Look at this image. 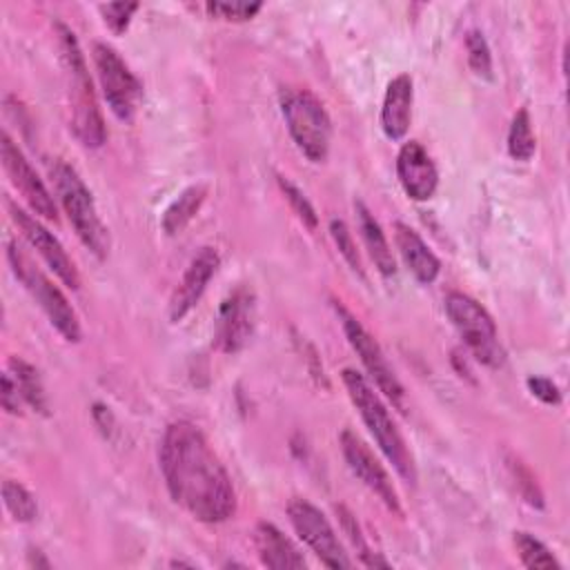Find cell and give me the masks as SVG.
I'll use <instances>...</instances> for the list:
<instances>
[{
  "label": "cell",
  "instance_id": "6da1fadb",
  "mask_svg": "<svg viewBox=\"0 0 570 570\" xmlns=\"http://www.w3.org/2000/svg\"><path fill=\"white\" fill-rule=\"evenodd\" d=\"M160 472L174 503L203 523H220L236 512L232 479L205 434L189 421L167 425L160 450Z\"/></svg>",
  "mask_w": 570,
  "mask_h": 570
},
{
  "label": "cell",
  "instance_id": "7a4b0ae2",
  "mask_svg": "<svg viewBox=\"0 0 570 570\" xmlns=\"http://www.w3.org/2000/svg\"><path fill=\"white\" fill-rule=\"evenodd\" d=\"M58 47L65 67L67 80V102H69V127L78 142L89 149H98L107 140L105 120L96 100V91L87 71V62L82 49L69 27L56 22Z\"/></svg>",
  "mask_w": 570,
  "mask_h": 570
},
{
  "label": "cell",
  "instance_id": "3957f363",
  "mask_svg": "<svg viewBox=\"0 0 570 570\" xmlns=\"http://www.w3.org/2000/svg\"><path fill=\"white\" fill-rule=\"evenodd\" d=\"M343 385L356 405L363 423L367 425L370 434L374 436L376 445L385 454V459L394 465L399 476L407 483H416V465L410 448L405 445V439L401 436L396 423L390 416L387 405L381 401V396L374 392V387L365 381L363 374H358L352 367H345L341 372Z\"/></svg>",
  "mask_w": 570,
  "mask_h": 570
},
{
  "label": "cell",
  "instance_id": "277c9868",
  "mask_svg": "<svg viewBox=\"0 0 570 570\" xmlns=\"http://www.w3.org/2000/svg\"><path fill=\"white\" fill-rule=\"evenodd\" d=\"M51 178H53L58 200L65 214L69 216V223L73 225L78 238L94 256L105 258L109 254L111 238H109V229L105 227L98 214V207L94 203L89 187L82 183L78 171L62 160L53 163Z\"/></svg>",
  "mask_w": 570,
  "mask_h": 570
},
{
  "label": "cell",
  "instance_id": "5b68a950",
  "mask_svg": "<svg viewBox=\"0 0 570 570\" xmlns=\"http://www.w3.org/2000/svg\"><path fill=\"white\" fill-rule=\"evenodd\" d=\"M287 131L296 147L312 160L323 163L330 154L332 120L323 102L301 87H285L278 96Z\"/></svg>",
  "mask_w": 570,
  "mask_h": 570
},
{
  "label": "cell",
  "instance_id": "8992f818",
  "mask_svg": "<svg viewBox=\"0 0 570 570\" xmlns=\"http://www.w3.org/2000/svg\"><path fill=\"white\" fill-rule=\"evenodd\" d=\"M7 258H9V265L16 274V278L36 298V303L47 314L49 323L58 330V334L69 343H78L80 334H82L78 314L69 305L65 294L31 263V258L18 247V243H13V240L9 243Z\"/></svg>",
  "mask_w": 570,
  "mask_h": 570
},
{
  "label": "cell",
  "instance_id": "52a82bcc",
  "mask_svg": "<svg viewBox=\"0 0 570 570\" xmlns=\"http://www.w3.org/2000/svg\"><path fill=\"white\" fill-rule=\"evenodd\" d=\"M445 312L479 363L494 370L505 363V352L499 343L497 325L481 303L463 292H450L445 296Z\"/></svg>",
  "mask_w": 570,
  "mask_h": 570
},
{
  "label": "cell",
  "instance_id": "ba28073f",
  "mask_svg": "<svg viewBox=\"0 0 570 570\" xmlns=\"http://www.w3.org/2000/svg\"><path fill=\"white\" fill-rule=\"evenodd\" d=\"M334 312L341 321V327L352 345V350L358 354L363 367L367 370V374L372 376L374 385L379 387V392L385 394V399L401 412H407V396L405 390L401 385V381L396 379L394 370L390 367L381 345L374 341V336L361 325V321L338 301H334Z\"/></svg>",
  "mask_w": 570,
  "mask_h": 570
},
{
  "label": "cell",
  "instance_id": "9c48e42d",
  "mask_svg": "<svg viewBox=\"0 0 570 570\" xmlns=\"http://www.w3.org/2000/svg\"><path fill=\"white\" fill-rule=\"evenodd\" d=\"M98 82L102 96L118 120H131L142 96V87L118 51L105 42H96L91 49Z\"/></svg>",
  "mask_w": 570,
  "mask_h": 570
},
{
  "label": "cell",
  "instance_id": "30bf717a",
  "mask_svg": "<svg viewBox=\"0 0 570 570\" xmlns=\"http://www.w3.org/2000/svg\"><path fill=\"white\" fill-rule=\"evenodd\" d=\"M287 517L292 528L303 539V543L327 566V568H352V559L347 557L343 543L338 541L327 517L305 499H292L287 505Z\"/></svg>",
  "mask_w": 570,
  "mask_h": 570
},
{
  "label": "cell",
  "instance_id": "8fae6325",
  "mask_svg": "<svg viewBox=\"0 0 570 570\" xmlns=\"http://www.w3.org/2000/svg\"><path fill=\"white\" fill-rule=\"evenodd\" d=\"M254 323H256L254 292L240 285L218 307L216 330H214L216 347L225 354L240 352L254 334Z\"/></svg>",
  "mask_w": 570,
  "mask_h": 570
},
{
  "label": "cell",
  "instance_id": "7c38bea8",
  "mask_svg": "<svg viewBox=\"0 0 570 570\" xmlns=\"http://www.w3.org/2000/svg\"><path fill=\"white\" fill-rule=\"evenodd\" d=\"M338 443H341V452H343L345 463L352 470V474L365 488H370L385 503L387 510H392L394 514H401L403 510H401L399 494L392 485V479H390L387 470L379 463L374 452L365 445V441L356 432L343 430L338 436Z\"/></svg>",
  "mask_w": 570,
  "mask_h": 570
},
{
  "label": "cell",
  "instance_id": "4fadbf2b",
  "mask_svg": "<svg viewBox=\"0 0 570 570\" xmlns=\"http://www.w3.org/2000/svg\"><path fill=\"white\" fill-rule=\"evenodd\" d=\"M0 158H2V167H4L11 185L22 194V198L27 200L31 212L42 216L45 220L56 223L58 209H56L53 196L49 194L47 185L40 180L36 169L29 165V160L24 158L20 147L9 138L7 131L0 138Z\"/></svg>",
  "mask_w": 570,
  "mask_h": 570
},
{
  "label": "cell",
  "instance_id": "5bb4252c",
  "mask_svg": "<svg viewBox=\"0 0 570 570\" xmlns=\"http://www.w3.org/2000/svg\"><path fill=\"white\" fill-rule=\"evenodd\" d=\"M9 214L11 220L18 225L20 234L27 238V243L40 254V258L47 263V267L71 289L80 287V276L78 269L73 265V261L69 258V254L65 252V247L60 245V240L31 214H27L24 209H20L16 203H9Z\"/></svg>",
  "mask_w": 570,
  "mask_h": 570
},
{
  "label": "cell",
  "instance_id": "9a60e30c",
  "mask_svg": "<svg viewBox=\"0 0 570 570\" xmlns=\"http://www.w3.org/2000/svg\"><path fill=\"white\" fill-rule=\"evenodd\" d=\"M218 265H220V256L214 247H200L196 252V256L189 261L180 283L176 285V289L171 294V301H169L171 323L183 321L194 309V305L200 301L207 283L216 274Z\"/></svg>",
  "mask_w": 570,
  "mask_h": 570
},
{
  "label": "cell",
  "instance_id": "2e32d148",
  "mask_svg": "<svg viewBox=\"0 0 570 570\" xmlns=\"http://www.w3.org/2000/svg\"><path fill=\"white\" fill-rule=\"evenodd\" d=\"M396 176L412 200H430L439 187V171L419 140H407L396 156Z\"/></svg>",
  "mask_w": 570,
  "mask_h": 570
},
{
  "label": "cell",
  "instance_id": "e0dca14e",
  "mask_svg": "<svg viewBox=\"0 0 570 570\" xmlns=\"http://www.w3.org/2000/svg\"><path fill=\"white\" fill-rule=\"evenodd\" d=\"M414 85L407 73H399L387 82L381 105V129L390 140H401L412 120Z\"/></svg>",
  "mask_w": 570,
  "mask_h": 570
},
{
  "label": "cell",
  "instance_id": "ac0fdd59",
  "mask_svg": "<svg viewBox=\"0 0 570 570\" xmlns=\"http://www.w3.org/2000/svg\"><path fill=\"white\" fill-rule=\"evenodd\" d=\"M394 240H396V249H399L405 267L412 272V276L423 285L434 283L441 272V263L434 256V252L425 245V240L419 236V232L399 220V223H394Z\"/></svg>",
  "mask_w": 570,
  "mask_h": 570
},
{
  "label": "cell",
  "instance_id": "d6986e66",
  "mask_svg": "<svg viewBox=\"0 0 570 570\" xmlns=\"http://www.w3.org/2000/svg\"><path fill=\"white\" fill-rule=\"evenodd\" d=\"M254 546H256V552H258L263 566H267L272 570L305 568L303 554L274 523H267V521L256 523Z\"/></svg>",
  "mask_w": 570,
  "mask_h": 570
},
{
  "label": "cell",
  "instance_id": "ffe728a7",
  "mask_svg": "<svg viewBox=\"0 0 570 570\" xmlns=\"http://www.w3.org/2000/svg\"><path fill=\"white\" fill-rule=\"evenodd\" d=\"M354 212H356V223H358V229H361V236H363V243L376 265V269L385 276V278H392L396 274V263H394V256H392V249H390V243L379 225V220L374 218V214L361 203L356 200L354 203Z\"/></svg>",
  "mask_w": 570,
  "mask_h": 570
},
{
  "label": "cell",
  "instance_id": "44dd1931",
  "mask_svg": "<svg viewBox=\"0 0 570 570\" xmlns=\"http://www.w3.org/2000/svg\"><path fill=\"white\" fill-rule=\"evenodd\" d=\"M205 198H207V185L196 183V185L185 187V189L169 203V207L165 209V214H163V218H160L163 232L169 234V236L180 234V232L191 223V218L200 212Z\"/></svg>",
  "mask_w": 570,
  "mask_h": 570
},
{
  "label": "cell",
  "instance_id": "7402d4cb",
  "mask_svg": "<svg viewBox=\"0 0 570 570\" xmlns=\"http://www.w3.org/2000/svg\"><path fill=\"white\" fill-rule=\"evenodd\" d=\"M9 372H11L18 390H20L22 401L29 407H33L36 412L49 414V401H47V392H45V385L40 381L38 370L31 363L13 356V358H9Z\"/></svg>",
  "mask_w": 570,
  "mask_h": 570
},
{
  "label": "cell",
  "instance_id": "603a6c76",
  "mask_svg": "<svg viewBox=\"0 0 570 570\" xmlns=\"http://www.w3.org/2000/svg\"><path fill=\"white\" fill-rule=\"evenodd\" d=\"M537 149V140L532 134V120H530V111L525 107H521L508 129V154L519 160V163H528L534 156Z\"/></svg>",
  "mask_w": 570,
  "mask_h": 570
},
{
  "label": "cell",
  "instance_id": "cb8c5ba5",
  "mask_svg": "<svg viewBox=\"0 0 570 570\" xmlns=\"http://www.w3.org/2000/svg\"><path fill=\"white\" fill-rule=\"evenodd\" d=\"M514 548L525 568H561L550 548L530 532H514Z\"/></svg>",
  "mask_w": 570,
  "mask_h": 570
},
{
  "label": "cell",
  "instance_id": "d4e9b609",
  "mask_svg": "<svg viewBox=\"0 0 570 570\" xmlns=\"http://www.w3.org/2000/svg\"><path fill=\"white\" fill-rule=\"evenodd\" d=\"M2 499H4V505L7 510L11 512V517L20 523H29L36 519L38 514V503L33 499V494L18 481L13 479H7L2 483Z\"/></svg>",
  "mask_w": 570,
  "mask_h": 570
},
{
  "label": "cell",
  "instance_id": "484cf974",
  "mask_svg": "<svg viewBox=\"0 0 570 570\" xmlns=\"http://www.w3.org/2000/svg\"><path fill=\"white\" fill-rule=\"evenodd\" d=\"M336 512H338V519H341L343 532L347 534L350 543L354 546V550H356V554H358L361 563H363V566H367V568H390V563H387L383 557H379L376 552H372V550H370L367 541H365V539H363V534H361V528H358V523H356V517H354L347 508H343V505H338V508H336Z\"/></svg>",
  "mask_w": 570,
  "mask_h": 570
},
{
  "label": "cell",
  "instance_id": "4316f807",
  "mask_svg": "<svg viewBox=\"0 0 570 570\" xmlns=\"http://www.w3.org/2000/svg\"><path fill=\"white\" fill-rule=\"evenodd\" d=\"M465 51H468V65L474 71V76L492 80V53L485 36L479 29H470L465 33Z\"/></svg>",
  "mask_w": 570,
  "mask_h": 570
},
{
  "label": "cell",
  "instance_id": "83f0119b",
  "mask_svg": "<svg viewBox=\"0 0 570 570\" xmlns=\"http://www.w3.org/2000/svg\"><path fill=\"white\" fill-rule=\"evenodd\" d=\"M508 468H510V474H512V479H514V483H517L519 494H521L530 505L543 508V494H541V490H539L537 479L532 476V472H530L517 456L508 459Z\"/></svg>",
  "mask_w": 570,
  "mask_h": 570
},
{
  "label": "cell",
  "instance_id": "f1b7e54d",
  "mask_svg": "<svg viewBox=\"0 0 570 570\" xmlns=\"http://www.w3.org/2000/svg\"><path fill=\"white\" fill-rule=\"evenodd\" d=\"M330 234H332V238H334V243H336L341 256L345 258V263H347L354 272L363 274L361 256H358V249H356V243H354V238H352L350 227H347L341 218H332V220H330Z\"/></svg>",
  "mask_w": 570,
  "mask_h": 570
},
{
  "label": "cell",
  "instance_id": "f546056e",
  "mask_svg": "<svg viewBox=\"0 0 570 570\" xmlns=\"http://www.w3.org/2000/svg\"><path fill=\"white\" fill-rule=\"evenodd\" d=\"M205 9L214 18L229 20V22H245V20H252L263 9V4L261 2H207Z\"/></svg>",
  "mask_w": 570,
  "mask_h": 570
},
{
  "label": "cell",
  "instance_id": "4dcf8cb0",
  "mask_svg": "<svg viewBox=\"0 0 570 570\" xmlns=\"http://www.w3.org/2000/svg\"><path fill=\"white\" fill-rule=\"evenodd\" d=\"M105 24L111 29V33L120 36L127 31L134 13L138 11V2H107L98 7Z\"/></svg>",
  "mask_w": 570,
  "mask_h": 570
},
{
  "label": "cell",
  "instance_id": "1f68e13d",
  "mask_svg": "<svg viewBox=\"0 0 570 570\" xmlns=\"http://www.w3.org/2000/svg\"><path fill=\"white\" fill-rule=\"evenodd\" d=\"M278 187H281V191L285 194V198H287V203L292 205V209L298 214V218H301L309 229H314V227L318 225V216H316L312 203L305 198V194H303L292 180H287V178H283V176H278Z\"/></svg>",
  "mask_w": 570,
  "mask_h": 570
},
{
  "label": "cell",
  "instance_id": "d6a6232c",
  "mask_svg": "<svg viewBox=\"0 0 570 570\" xmlns=\"http://www.w3.org/2000/svg\"><path fill=\"white\" fill-rule=\"evenodd\" d=\"M525 385H528L530 394L534 399H539L541 403H546V405H559L561 403V392H559V387L550 379H546V376H530L525 381Z\"/></svg>",
  "mask_w": 570,
  "mask_h": 570
},
{
  "label": "cell",
  "instance_id": "836d02e7",
  "mask_svg": "<svg viewBox=\"0 0 570 570\" xmlns=\"http://www.w3.org/2000/svg\"><path fill=\"white\" fill-rule=\"evenodd\" d=\"M0 401H2V407L9 412V414H20V390L11 376V372H4L2 374V392H0Z\"/></svg>",
  "mask_w": 570,
  "mask_h": 570
}]
</instances>
